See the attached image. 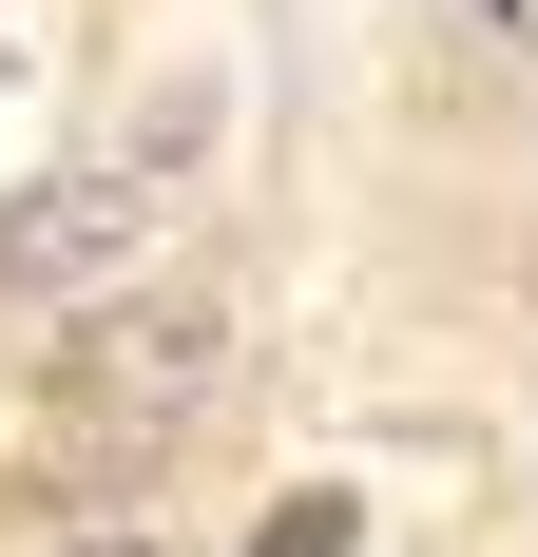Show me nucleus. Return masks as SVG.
I'll return each mask as SVG.
<instances>
[{"label":"nucleus","instance_id":"nucleus-3","mask_svg":"<svg viewBox=\"0 0 538 557\" xmlns=\"http://www.w3.org/2000/svg\"><path fill=\"white\" fill-rule=\"evenodd\" d=\"M250 557H346V500H327V481H308V500L269 519V539H250Z\"/></svg>","mask_w":538,"mask_h":557},{"label":"nucleus","instance_id":"nucleus-4","mask_svg":"<svg viewBox=\"0 0 538 557\" xmlns=\"http://www.w3.org/2000/svg\"><path fill=\"white\" fill-rule=\"evenodd\" d=\"M77 557H135V539H77Z\"/></svg>","mask_w":538,"mask_h":557},{"label":"nucleus","instance_id":"nucleus-2","mask_svg":"<svg viewBox=\"0 0 538 557\" xmlns=\"http://www.w3.org/2000/svg\"><path fill=\"white\" fill-rule=\"evenodd\" d=\"M212 308H155V327H115V366H77V385H97V404H193V385H212Z\"/></svg>","mask_w":538,"mask_h":557},{"label":"nucleus","instance_id":"nucleus-1","mask_svg":"<svg viewBox=\"0 0 538 557\" xmlns=\"http://www.w3.org/2000/svg\"><path fill=\"white\" fill-rule=\"evenodd\" d=\"M135 231H155V193H135V173H77V193H20V212H0V308H77V288H115L135 270Z\"/></svg>","mask_w":538,"mask_h":557}]
</instances>
